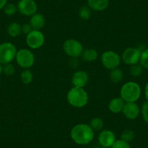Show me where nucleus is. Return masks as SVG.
<instances>
[{
    "label": "nucleus",
    "mask_w": 148,
    "mask_h": 148,
    "mask_svg": "<svg viewBox=\"0 0 148 148\" xmlns=\"http://www.w3.org/2000/svg\"><path fill=\"white\" fill-rule=\"evenodd\" d=\"M71 137L77 145H86L93 141L95 132L89 124L79 123L71 129Z\"/></svg>",
    "instance_id": "f257e3e1"
},
{
    "label": "nucleus",
    "mask_w": 148,
    "mask_h": 148,
    "mask_svg": "<svg viewBox=\"0 0 148 148\" xmlns=\"http://www.w3.org/2000/svg\"><path fill=\"white\" fill-rule=\"evenodd\" d=\"M67 100L73 108H82L87 105L89 95L84 88L73 86L67 94Z\"/></svg>",
    "instance_id": "f03ea898"
},
{
    "label": "nucleus",
    "mask_w": 148,
    "mask_h": 148,
    "mask_svg": "<svg viewBox=\"0 0 148 148\" xmlns=\"http://www.w3.org/2000/svg\"><path fill=\"white\" fill-rule=\"evenodd\" d=\"M142 94L140 86L134 82L125 83L121 88L120 97L125 102H136Z\"/></svg>",
    "instance_id": "7ed1b4c3"
},
{
    "label": "nucleus",
    "mask_w": 148,
    "mask_h": 148,
    "mask_svg": "<svg viewBox=\"0 0 148 148\" xmlns=\"http://www.w3.org/2000/svg\"><path fill=\"white\" fill-rule=\"evenodd\" d=\"M62 49L70 58H78L82 55L84 51V47L79 41L74 39H69L64 42Z\"/></svg>",
    "instance_id": "20e7f679"
},
{
    "label": "nucleus",
    "mask_w": 148,
    "mask_h": 148,
    "mask_svg": "<svg viewBox=\"0 0 148 148\" xmlns=\"http://www.w3.org/2000/svg\"><path fill=\"white\" fill-rule=\"evenodd\" d=\"M15 60L21 68L28 69L34 65L35 56L30 49H21L17 52Z\"/></svg>",
    "instance_id": "39448f33"
},
{
    "label": "nucleus",
    "mask_w": 148,
    "mask_h": 148,
    "mask_svg": "<svg viewBox=\"0 0 148 148\" xmlns=\"http://www.w3.org/2000/svg\"><path fill=\"white\" fill-rule=\"evenodd\" d=\"M18 50L13 44L4 42L0 45V62L2 65L10 63L15 59Z\"/></svg>",
    "instance_id": "423d86ee"
},
{
    "label": "nucleus",
    "mask_w": 148,
    "mask_h": 148,
    "mask_svg": "<svg viewBox=\"0 0 148 148\" xmlns=\"http://www.w3.org/2000/svg\"><path fill=\"white\" fill-rule=\"evenodd\" d=\"M101 62L105 68L111 71L119 68L121 64V57L115 51H105L101 55Z\"/></svg>",
    "instance_id": "0eeeda50"
},
{
    "label": "nucleus",
    "mask_w": 148,
    "mask_h": 148,
    "mask_svg": "<svg viewBox=\"0 0 148 148\" xmlns=\"http://www.w3.org/2000/svg\"><path fill=\"white\" fill-rule=\"evenodd\" d=\"M45 37L43 33L39 30H33L31 32L26 35V42L28 47L33 49H37L44 45Z\"/></svg>",
    "instance_id": "6e6552de"
},
{
    "label": "nucleus",
    "mask_w": 148,
    "mask_h": 148,
    "mask_svg": "<svg viewBox=\"0 0 148 148\" xmlns=\"http://www.w3.org/2000/svg\"><path fill=\"white\" fill-rule=\"evenodd\" d=\"M142 51L136 47H128L123 51L121 59L125 64L133 65L137 64L140 60Z\"/></svg>",
    "instance_id": "1a4fd4ad"
},
{
    "label": "nucleus",
    "mask_w": 148,
    "mask_h": 148,
    "mask_svg": "<svg viewBox=\"0 0 148 148\" xmlns=\"http://www.w3.org/2000/svg\"><path fill=\"white\" fill-rule=\"evenodd\" d=\"M17 8L18 10L25 16H32L37 11V5L34 0H20Z\"/></svg>",
    "instance_id": "9d476101"
},
{
    "label": "nucleus",
    "mask_w": 148,
    "mask_h": 148,
    "mask_svg": "<svg viewBox=\"0 0 148 148\" xmlns=\"http://www.w3.org/2000/svg\"><path fill=\"white\" fill-rule=\"evenodd\" d=\"M116 140V134L114 132L108 129L101 131L98 136L99 144L104 148H110Z\"/></svg>",
    "instance_id": "9b49d317"
},
{
    "label": "nucleus",
    "mask_w": 148,
    "mask_h": 148,
    "mask_svg": "<svg viewBox=\"0 0 148 148\" xmlns=\"http://www.w3.org/2000/svg\"><path fill=\"white\" fill-rule=\"evenodd\" d=\"M122 113L126 119L129 120H135L140 115L141 109L136 102H126Z\"/></svg>",
    "instance_id": "f8f14e48"
},
{
    "label": "nucleus",
    "mask_w": 148,
    "mask_h": 148,
    "mask_svg": "<svg viewBox=\"0 0 148 148\" xmlns=\"http://www.w3.org/2000/svg\"><path fill=\"white\" fill-rule=\"evenodd\" d=\"M89 82V75L84 71H76L73 75L72 84L73 86L80 88H84V86Z\"/></svg>",
    "instance_id": "ddd939ff"
},
{
    "label": "nucleus",
    "mask_w": 148,
    "mask_h": 148,
    "mask_svg": "<svg viewBox=\"0 0 148 148\" xmlns=\"http://www.w3.org/2000/svg\"><path fill=\"white\" fill-rule=\"evenodd\" d=\"M29 23L31 24L33 30L41 31V29H42L45 25L46 20H45V16L42 14L35 13L32 16H31Z\"/></svg>",
    "instance_id": "4468645a"
},
{
    "label": "nucleus",
    "mask_w": 148,
    "mask_h": 148,
    "mask_svg": "<svg viewBox=\"0 0 148 148\" xmlns=\"http://www.w3.org/2000/svg\"><path fill=\"white\" fill-rule=\"evenodd\" d=\"M126 102L121 97H116L111 99L108 104V109L111 113L118 114L122 113L123 108Z\"/></svg>",
    "instance_id": "2eb2a0df"
},
{
    "label": "nucleus",
    "mask_w": 148,
    "mask_h": 148,
    "mask_svg": "<svg viewBox=\"0 0 148 148\" xmlns=\"http://www.w3.org/2000/svg\"><path fill=\"white\" fill-rule=\"evenodd\" d=\"M87 4L91 10L100 12L108 8L109 0H88Z\"/></svg>",
    "instance_id": "dca6fc26"
},
{
    "label": "nucleus",
    "mask_w": 148,
    "mask_h": 148,
    "mask_svg": "<svg viewBox=\"0 0 148 148\" xmlns=\"http://www.w3.org/2000/svg\"><path fill=\"white\" fill-rule=\"evenodd\" d=\"M81 57H82V60L85 62H94L97 59V51L94 48H87L86 49H84Z\"/></svg>",
    "instance_id": "f3484780"
},
{
    "label": "nucleus",
    "mask_w": 148,
    "mask_h": 148,
    "mask_svg": "<svg viewBox=\"0 0 148 148\" xmlns=\"http://www.w3.org/2000/svg\"><path fill=\"white\" fill-rule=\"evenodd\" d=\"M22 33V28L21 25L18 23L13 22L10 24L8 27V34L10 36L15 37L19 36Z\"/></svg>",
    "instance_id": "a211bd4d"
},
{
    "label": "nucleus",
    "mask_w": 148,
    "mask_h": 148,
    "mask_svg": "<svg viewBox=\"0 0 148 148\" xmlns=\"http://www.w3.org/2000/svg\"><path fill=\"white\" fill-rule=\"evenodd\" d=\"M110 81L114 84H119L123 80V72L122 70L119 69V68L111 70L110 73Z\"/></svg>",
    "instance_id": "6ab92c4d"
},
{
    "label": "nucleus",
    "mask_w": 148,
    "mask_h": 148,
    "mask_svg": "<svg viewBox=\"0 0 148 148\" xmlns=\"http://www.w3.org/2000/svg\"><path fill=\"white\" fill-rule=\"evenodd\" d=\"M21 81L23 84L28 85L33 82L34 79V75L31 71L29 69H24L21 73Z\"/></svg>",
    "instance_id": "aec40b11"
},
{
    "label": "nucleus",
    "mask_w": 148,
    "mask_h": 148,
    "mask_svg": "<svg viewBox=\"0 0 148 148\" xmlns=\"http://www.w3.org/2000/svg\"><path fill=\"white\" fill-rule=\"evenodd\" d=\"M89 125L93 129L94 132H99V131L102 130V128H103L104 121L101 118L96 117L91 120Z\"/></svg>",
    "instance_id": "412c9836"
},
{
    "label": "nucleus",
    "mask_w": 148,
    "mask_h": 148,
    "mask_svg": "<svg viewBox=\"0 0 148 148\" xmlns=\"http://www.w3.org/2000/svg\"><path fill=\"white\" fill-rule=\"evenodd\" d=\"M134 132L131 129H126L121 134V139L128 142V143H130L131 142H132L134 139Z\"/></svg>",
    "instance_id": "4be33fe9"
},
{
    "label": "nucleus",
    "mask_w": 148,
    "mask_h": 148,
    "mask_svg": "<svg viewBox=\"0 0 148 148\" xmlns=\"http://www.w3.org/2000/svg\"><path fill=\"white\" fill-rule=\"evenodd\" d=\"M92 10L89 8V6H83L80 8L79 11V15L82 20L87 21L92 16Z\"/></svg>",
    "instance_id": "5701e85b"
},
{
    "label": "nucleus",
    "mask_w": 148,
    "mask_h": 148,
    "mask_svg": "<svg viewBox=\"0 0 148 148\" xmlns=\"http://www.w3.org/2000/svg\"><path fill=\"white\" fill-rule=\"evenodd\" d=\"M142 71H143V67L139 64V62L137 64H135V65H131L130 68H129V73L134 77L140 76L142 73Z\"/></svg>",
    "instance_id": "b1692460"
},
{
    "label": "nucleus",
    "mask_w": 148,
    "mask_h": 148,
    "mask_svg": "<svg viewBox=\"0 0 148 148\" xmlns=\"http://www.w3.org/2000/svg\"><path fill=\"white\" fill-rule=\"evenodd\" d=\"M3 11L5 15L11 16L16 13V12L18 11V8L16 5L12 3H7L6 5L4 7Z\"/></svg>",
    "instance_id": "393cba45"
},
{
    "label": "nucleus",
    "mask_w": 148,
    "mask_h": 148,
    "mask_svg": "<svg viewBox=\"0 0 148 148\" xmlns=\"http://www.w3.org/2000/svg\"><path fill=\"white\" fill-rule=\"evenodd\" d=\"M139 64L143 67V68L148 70V48L142 51Z\"/></svg>",
    "instance_id": "a878e982"
},
{
    "label": "nucleus",
    "mask_w": 148,
    "mask_h": 148,
    "mask_svg": "<svg viewBox=\"0 0 148 148\" xmlns=\"http://www.w3.org/2000/svg\"><path fill=\"white\" fill-rule=\"evenodd\" d=\"M15 72V68L12 63H7L3 65V73L8 76H13Z\"/></svg>",
    "instance_id": "bb28decb"
},
{
    "label": "nucleus",
    "mask_w": 148,
    "mask_h": 148,
    "mask_svg": "<svg viewBox=\"0 0 148 148\" xmlns=\"http://www.w3.org/2000/svg\"><path fill=\"white\" fill-rule=\"evenodd\" d=\"M140 109L142 119L145 121V122L148 123V101H145V102L142 104Z\"/></svg>",
    "instance_id": "cd10ccee"
},
{
    "label": "nucleus",
    "mask_w": 148,
    "mask_h": 148,
    "mask_svg": "<svg viewBox=\"0 0 148 148\" xmlns=\"http://www.w3.org/2000/svg\"><path fill=\"white\" fill-rule=\"evenodd\" d=\"M110 148H131V146L129 143L122 139H116Z\"/></svg>",
    "instance_id": "c85d7f7f"
},
{
    "label": "nucleus",
    "mask_w": 148,
    "mask_h": 148,
    "mask_svg": "<svg viewBox=\"0 0 148 148\" xmlns=\"http://www.w3.org/2000/svg\"><path fill=\"white\" fill-rule=\"evenodd\" d=\"M21 28H22V33L26 35L33 31V28L30 23H24L23 25H21Z\"/></svg>",
    "instance_id": "c756f323"
},
{
    "label": "nucleus",
    "mask_w": 148,
    "mask_h": 148,
    "mask_svg": "<svg viewBox=\"0 0 148 148\" xmlns=\"http://www.w3.org/2000/svg\"><path fill=\"white\" fill-rule=\"evenodd\" d=\"M7 3H8V0H0V10L3 9Z\"/></svg>",
    "instance_id": "7c9ffc66"
},
{
    "label": "nucleus",
    "mask_w": 148,
    "mask_h": 148,
    "mask_svg": "<svg viewBox=\"0 0 148 148\" xmlns=\"http://www.w3.org/2000/svg\"><path fill=\"white\" fill-rule=\"evenodd\" d=\"M145 95L147 101H148V82L146 84L145 87Z\"/></svg>",
    "instance_id": "2f4dec72"
},
{
    "label": "nucleus",
    "mask_w": 148,
    "mask_h": 148,
    "mask_svg": "<svg viewBox=\"0 0 148 148\" xmlns=\"http://www.w3.org/2000/svg\"><path fill=\"white\" fill-rule=\"evenodd\" d=\"M3 73V65L0 62V75Z\"/></svg>",
    "instance_id": "473e14b6"
}]
</instances>
